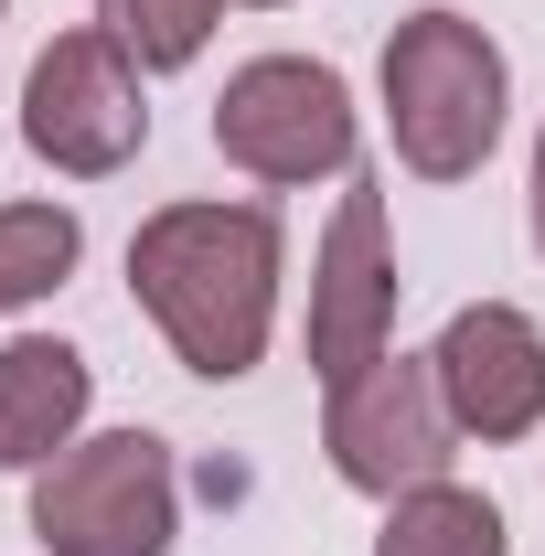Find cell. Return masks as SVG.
Listing matches in <instances>:
<instances>
[{"label": "cell", "mask_w": 545, "mask_h": 556, "mask_svg": "<svg viewBox=\"0 0 545 556\" xmlns=\"http://www.w3.org/2000/svg\"><path fill=\"white\" fill-rule=\"evenodd\" d=\"M22 139H33V161H54L75 182L129 172L139 139H150L129 43L118 33H54L43 65H33V86H22Z\"/></svg>", "instance_id": "8992f818"}, {"label": "cell", "mask_w": 545, "mask_h": 556, "mask_svg": "<svg viewBox=\"0 0 545 556\" xmlns=\"http://www.w3.org/2000/svg\"><path fill=\"white\" fill-rule=\"evenodd\" d=\"M449 439H460V417L439 396V364L428 353H385V364H364L353 386H332V428H321V450H332V471L353 492H375V503H407L449 471Z\"/></svg>", "instance_id": "277c9868"}, {"label": "cell", "mask_w": 545, "mask_h": 556, "mask_svg": "<svg viewBox=\"0 0 545 556\" xmlns=\"http://www.w3.org/2000/svg\"><path fill=\"white\" fill-rule=\"evenodd\" d=\"M129 289L193 375H214V386L257 375L268 321H278V214L268 204H161L129 236Z\"/></svg>", "instance_id": "6da1fadb"}, {"label": "cell", "mask_w": 545, "mask_h": 556, "mask_svg": "<svg viewBox=\"0 0 545 556\" xmlns=\"http://www.w3.org/2000/svg\"><path fill=\"white\" fill-rule=\"evenodd\" d=\"M246 11H278V0H246Z\"/></svg>", "instance_id": "5bb4252c"}, {"label": "cell", "mask_w": 545, "mask_h": 556, "mask_svg": "<svg viewBox=\"0 0 545 556\" xmlns=\"http://www.w3.org/2000/svg\"><path fill=\"white\" fill-rule=\"evenodd\" d=\"M375 556H514V535H503V514H492L481 492L428 482V492H407V503H385Z\"/></svg>", "instance_id": "30bf717a"}, {"label": "cell", "mask_w": 545, "mask_h": 556, "mask_svg": "<svg viewBox=\"0 0 545 556\" xmlns=\"http://www.w3.org/2000/svg\"><path fill=\"white\" fill-rule=\"evenodd\" d=\"M385 118L417 182H471L503 139V43L471 11H417L385 43Z\"/></svg>", "instance_id": "7a4b0ae2"}, {"label": "cell", "mask_w": 545, "mask_h": 556, "mask_svg": "<svg viewBox=\"0 0 545 556\" xmlns=\"http://www.w3.org/2000/svg\"><path fill=\"white\" fill-rule=\"evenodd\" d=\"M86 353L75 343H43V332H22V343H0V471H43V460H65L75 428H86Z\"/></svg>", "instance_id": "9c48e42d"}, {"label": "cell", "mask_w": 545, "mask_h": 556, "mask_svg": "<svg viewBox=\"0 0 545 556\" xmlns=\"http://www.w3.org/2000/svg\"><path fill=\"white\" fill-rule=\"evenodd\" d=\"M86 257V225L65 204H0V311H33Z\"/></svg>", "instance_id": "8fae6325"}, {"label": "cell", "mask_w": 545, "mask_h": 556, "mask_svg": "<svg viewBox=\"0 0 545 556\" xmlns=\"http://www.w3.org/2000/svg\"><path fill=\"white\" fill-rule=\"evenodd\" d=\"M535 247H545V139H535Z\"/></svg>", "instance_id": "4fadbf2b"}, {"label": "cell", "mask_w": 545, "mask_h": 556, "mask_svg": "<svg viewBox=\"0 0 545 556\" xmlns=\"http://www.w3.org/2000/svg\"><path fill=\"white\" fill-rule=\"evenodd\" d=\"M396 332V247H385V182H342V214L321 236V268H310V375L353 386L364 364H385Z\"/></svg>", "instance_id": "52a82bcc"}, {"label": "cell", "mask_w": 545, "mask_h": 556, "mask_svg": "<svg viewBox=\"0 0 545 556\" xmlns=\"http://www.w3.org/2000/svg\"><path fill=\"white\" fill-rule=\"evenodd\" d=\"M97 33H118L139 75H172V65H193V54H204L214 0H97Z\"/></svg>", "instance_id": "7c38bea8"}, {"label": "cell", "mask_w": 545, "mask_h": 556, "mask_svg": "<svg viewBox=\"0 0 545 556\" xmlns=\"http://www.w3.org/2000/svg\"><path fill=\"white\" fill-rule=\"evenodd\" d=\"M439 396L460 417V439H524L545 417V332L514 311V300H471V311H449V332H439Z\"/></svg>", "instance_id": "ba28073f"}, {"label": "cell", "mask_w": 545, "mask_h": 556, "mask_svg": "<svg viewBox=\"0 0 545 556\" xmlns=\"http://www.w3.org/2000/svg\"><path fill=\"white\" fill-rule=\"evenodd\" d=\"M33 535L54 556H172V535H182L172 450L150 428L75 439L65 460H43V482H33Z\"/></svg>", "instance_id": "3957f363"}, {"label": "cell", "mask_w": 545, "mask_h": 556, "mask_svg": "<svg viewBox=\"0 0 545 556\" xmlns=\"http://www.w3.org/2000/svg\"><path fill=\"white\" fill-rule=\"evenodd\" d=\"M214 150L257 182H321V172L353 161V97L310 54H257L214 97Z\"/></svg>", "instance_id": "5b68a950"}]
</instances>
